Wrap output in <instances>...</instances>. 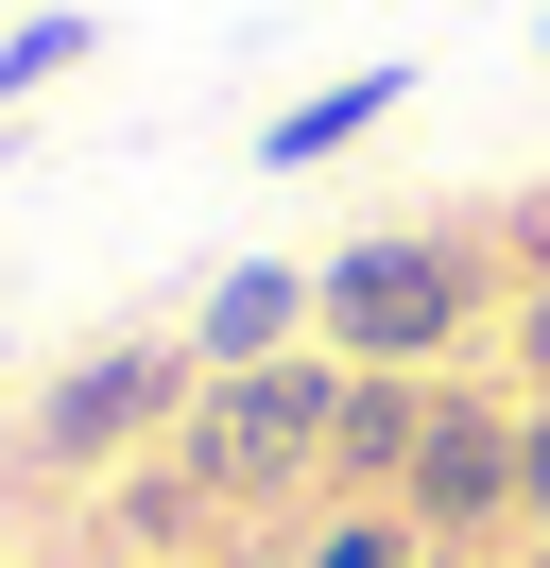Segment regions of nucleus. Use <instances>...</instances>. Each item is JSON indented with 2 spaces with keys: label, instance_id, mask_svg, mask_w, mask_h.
<instances>
[{
  "label": "nucleus",
  "instance_id": "nucleus-1",
  "mask_svg": "<svg viewBox=\"0 0 550 568\" xmlns=\"http://www.w3.org/2000/svg\"><path fill=\"white\" fill-rule=\"evenodd\" d=\"M499 293V242L465 224H378V242H327L309 258V345L327 362H378V379H447Z\"/></svg>",
  "mask_w": 550,
  "mask_h": 568
},
{
  "label": "nucleus",
  "instance_id": "nucleus-2",
  "mask_svg": "<svg viewBox=\"0 0 550 568\" xmlns=\"http://www.w3.org/2000/svg\"><path fill=\"white\" fill-rule=\"evenodd\" d=\"M327 414H344V362L293 345V362L206 379L190 414H172V448L206 465V499H224V517H258V499H327Z\"/></svg>",
  "mask_w": 550,
  "mask_h": 568
},
{
  "label": "nucleus",
  "instance_id": "nucleus-3",
  "mask_svg": "<svg viewBox=\"0 0 550 568\" xmlns=\"http://www.w3.org/2000/svg\"><path fill=\"white\" fill-rule=\"evenodd\" d=\"M516 465H533V396H481L465 362L430 379V448H412V551H516Z\"/></svg>",
  "mask_w": 550,
  "mask_h": 568
},
{
  "label": "nucleus",
  "instance_id": "nucleus-4",
  "mask_svg": "<svg viewBox=\"0 0 550 568\" xmlns=\"http://www.w3.org/2000/svg\"><path fill=\"white\" fill-rule=\"evenodd\" d=\"M206 396V362L190 345H86L52 396H34V465L52 483H121L138 448H172V414Z\"/></svg>",
  "mask_w": 550,
  "mask_h": 568
},
{
  "label": "nucleus",
  "instance_id": "nucleus-5",
  "mask_svg": "<svg viewBox=\"0 0 550 568\" xmlns=\"http://www.w3.org/2000/svg\"><path fill=\"white\" fill-rule=\"evenodd\" d=\"M293 345H309V258H224L206 311H190V362L241 379V362H293Z\"/></svg>",
  "mask_w": 550,
  "mask_h": 568
},
{
  "label": "nucleus",
  "instance_id": "nucleus-6",
  "mask_svg": "<svg viewBox=\"0 0 550 568\" xmlns=\"http://www.w3.org/2000/svg\"><path fill=\"white\" fill-rule=\"evenodd\" d=\"M412 448H430V379H378V362H344V414H327V499H412Z\"/></svg>",
  "mask_w": 550,
  "mask_h": 568
},
{
  "label": "nucleus",
  "instance_id": "nucleus-7",
  "mask_svg": "<svg viewBox=\"0 0 550 568\" xmlns=\"http://www.w3.org/2000/svg\"><path fill=\"white\" fill-rule=\"evenodd\" d=\"M396 104H412V70H396V52H378V70H344V87H293V104L258 121V173H327V155H344V139H378Z\"/></svg>",
  "mask_w": 550,
  "mask_h": 568
},
{
  "label": "nucleus",
  "instance_id": "nucleus-8",
  "mask_svg": "<svg viewBox=\"0 0 550 568\" xmlns=\"http://www.w3.org/2000/svg\"><path fill=\"white\" fill-rule=\"evenodd\" d=\"M103 534H121L138 568H172V551H224V499H206L190 448H155V465H121V483H103Z\"/></svg>",
  "mask_w": 550,
  "mask_h": 568
},
{
  "label": "nucleus",
  "instance_id": "nucleus-9",
  "mask_svg": "<svg viewBox=\"0 0 550 568\" xmlns=\"http://www.w3.org/2000/svg\"><path fill=\"white\" fill-rule=\"evenodd\" d=\"M52 70H86V18H18V36H0V104H34Z\"/></svg>",
  "mask_w": 550,
  "mask_h": 568
},
{
  "label": "nucleus",
  "instance_id": "nucleus-10",
  "mask_svg": "<svg viewBox=\"0 0 550 568\" xmlns=\"http://www.w3.org/2000/svg\"><path fill=\"white\" fill-rule=\"evenodd\" d=\"M516 396H533V414H550V276L516 293Z\"/></svg>",
  "mask_w": 550,
  "mask_h": 568
},
{
  "label": "nucleus",
  "instance_id": "nucleus-11",
  "mask_svg": "<svg viewBox=\"0 0 550 568\" xmlns=\"http://www.w3.org/2000/svg\"><path fill=\"white\" fill-rule=\"evenodd\" d=\"M172 568H241V551H172Z\"/></svg>",
  "mask_w": 550,
  "mask_h": 568
},
{
  "label": "nucleus",
  "instance_id": "nucleus-12",
  "mask_svg": "<svg viewBox=\"0 0 550 568\" xmlns=\"http://www.w3.org/2000/svg\"><path fill=\"white\" fill-rule=\"evenodd\" d=\"M447 568H516V551H447Z\"/></svg>",
  "mask_w": 550,
  "mask_h": 568
}]
</instances>
